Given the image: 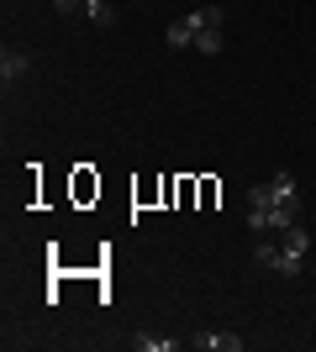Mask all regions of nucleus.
<instances>
[{
	"mask_svg": "<svg viewBox=\"0 0 316 352\" xmlns=\"http://www.w3.org/2000/svg\"><path fill=\"white\" fill-rule=\"evenodd\" d=\"M21 74H27V53H11V47H6V53H0V85H16Z\"/></svg>",
	"mask_w": 316,
	"mask_h": 352,
	"instance_id": "39448f33",
	"label": "nucleus"
},
{
	"mask_svg": "<svg viewBox=\"0 0 316 352\" xmlns=\"http://www.w3.org/2000/svg\"><path fill=\"white\" fill-rule=\"evenodd\" d=\"M137 352H180V337H153V331H143V337H132Z\"/></svg>",
	"mask_w": 316,
	"mask_h": 352,
	"instance_id": "423d86ee",
	"label": "nucleus"
},
{
	"mask_svg": "<svg viewBox=\"0 0 316 352\" xmlns=\"http://www.w3.org/2000/svg\"><path fill=\"white\" fill-rule=\"evenodd\" d=\"M280 248H285L290 263H306V252H311V232L295 221V226H285V242H280Z\"/></svg>",
	"mask_w": 316,
	"mask_h": 352,
	"instance_id": "7ed1b4c3",
	"label": "nucleus"
},
{
	"mask_svg": "<svg viewBox=\"0 0 316 352\" xmlns=\"http://www.w3.org/2000/svg\"><path fill=\"white\" fill-rule=\"evenodd\" d=\"M190 342L206 352H242V337H232V331H196Z\"/></svg>",
	"mask_w": 316,
	"mask_h": 352,
	"instance_id": "20e7f679",
	"label": "nucleus"
},
{
	"mask_svg": "<svg viewBox=\"0 0 316 352\" xmlns=\"http://www.w3.org/2000/svg\"><path fill=\"white\" fill-rule=\"evenodd\" d=\"M85 16H90L95 27H111V21H116V6H111V0H85Z\"/></svg>",
	"mask_w": 316,
	"mask_h": 352,
	"instance_id": "0eeeda50",
	"label": "nucleus"
},
{
	"mask_svg": "<svg viewBox=\"0 0 316 352\" xmlns=\"http://www.w3.org/2000/svg\"><path fill=\"white\" fill-rule=\"evenodd\" d=\"M196 47H200V53H222V27H206V32H196Z\"/></svg>",
	"mask_w": 316,
	"mask_h": 352,
	"instance_id": "6e6552de",
	"label": "nucleus"
},
{
	"mask_svg": "<svg viewBox=\"0 0 316 352\" xmlns=\"http://www.w3.org/2000/svg\"><path fill=\"white\" fill-rule=\"evenodd\" d=\"M196 32H206V27H200V11L196 16H180V21L164 32V43L169 47H196Z\"/></svg>",
	"mask_w": 316,
	"mask_h": 352,
	"instance_id": "f03ea898",
	"label": "nucleus"
},
{
	"mask_svg": "<svg viewBox=\"0 0 316 352\" xmlns=\"http://www.w3.org/2000/svg\"><path fill=\"white\" fill-rule=\"evenodd\" d=\"M253 258H258V268H269V274H280V279H301V268H306V263H290L280 242H258Z\"/></svg>",
	"mask_w": 316,
	"mask_h": 352,
	"instance_id": "f257e3e1",
	"label": "nucleus"
},
{
	"mask_svg": "<svg viewBox=\"0 0 316 352\" xmlns=\"http://www.w3.org/2000/svg\"><path fill=\"white\" fill-rule=\"evenodd\" d=\"M53 6H59V11H79V6H85V0H53Z\"/></svg>",
	"mask_w": 316,
	"mask_h": 352,
	"instance_id": "1a4fd4ad",
	"label": "nucleus"
}]
</instances>
